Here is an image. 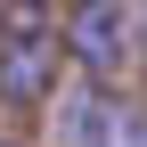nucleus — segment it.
I'll list each match as a JSON object with an SVG mask.
<instances>
[{
  "label": "nucleus",
  "instance_id": "nucleus-1",
  "mask_svg": "<svg viewBox=\"0 0 147 147\" xmlns=\"http://www.w3.org/2000/svg\"><path fill=\"white\" fill-rule=\"evenodd\" d=\"M65 82V41L57 25H49L41 0H16L8 16H0V106H16V115H33V106H49Z\"/></svg>",
  "mask_w": 147,
  "mask_h": 147
},
{
  "label": "nucleus",
  "instance_id": "nucleus-2",
  "mask_svg": "<svg viewBox=\"0 0 147 147\" xmlns=\"http://www.w3.org/2000/svg\"><path fill=\"white\" fill-rule=\"evenodd\" d=\"M65 57L82 65V82H123V65L139 57V25L131 0H74V16L57 25Z\"/></svg>",
  "mask_w": 147,
  "mask_h": 147
},
{
  "label": "nucleus",
  "instance_id": "nucleus-3",
  "mask_svg": "<svg viewBox=\"0 0 147 147\" xmlns=\"http://www.w3.org/2000/svg\"><path fill=\"white\" fill-rule=\"evenodd\" d=\"M65 139L74 147H147V106L139 98H123L115 82H82L65 98Z\"/></svg>",
  "mask_w": 147,
  "mask_h": 147
},
{
  "label": "nucleus",
  "instance_id": "nucleus-4",
  "mask_svg": "<svg viewBox=\"0 0 147 147\" xmlns=\"http://www.w3.org/2000/svg\"><path fill=\"white\" fill-rule=\"evenodd\" d=\"M131 25H139V41H147V0H131Z\"/></svg>",
  "mask_w": 147,
  "mask_h": 147
},
{
  "label": "nucleus",
  "instance_id": "nucleus-5",
  "mask_svg": "<svg viewBox=\"0 0 147 147\" xmlns=\"http://www.w3.org/2000/svg\"><path fill=\"white\" fill-rule=\"evenodd\" d=\"M0 147H25V139H0Z\"/></svg>",
  "mask_w": 147,
  "mask_h": 147
},
{
  "label": "nucleus",
  "instance_id": "nucleus-6",
  "mask_svg": "<svg viewBox=\"0 0 147 147\" xmlns=\"http://www.w3.org/2000/svg\"><path fill=\"white\" fill-rule=\"evenodd\" d=\"M41 8H49V0H41Z\"/></svg>",
  "mask_w": 147,
  "mask_h": 147
}]
</instances>
